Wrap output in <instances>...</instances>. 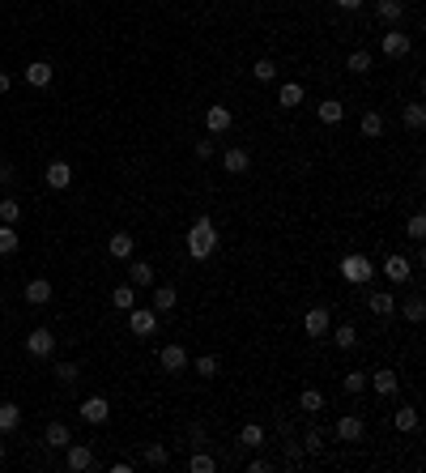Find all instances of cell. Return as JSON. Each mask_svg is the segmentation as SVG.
Masks as SVG:
<instances>
[{
	"label": "cell",
	"instance_id": "7dc6e473",
	"mask_svg": "<svg viewBox=\"0 0 426 473\" xmlns=\"http://www.w3.org/2000/svg\"><path fill=\"white\" fill-rule=\"evenodd\" d=\"M13 184V162H0V188Z\"/></svg>",
	"mask_w": 426,
	"mask_h": 473
},
{
	"label": "cell",
	"instance_id": "4dcf8cb0",
	"mask_svg": "<svg viewBox=\"0 0 426 473\" xmlns=\"http://www.w3.org/2000/svg\"><path fill=\"white\" fill-rule=\"evenodd\" d=\"M375 13H380L384 21H400V17H405V0H380Z\"/></svg>",
	"mask_w": 426,
	"mask_h": 473
},
{
	"label": "cell",
	"instance_id": "9a60e30c",
	"mask_svg": "<svg viewBox=\"0 0 426 473\" xmlns=\"http://www.w3.org/2000/svg\"><path fill=\"white\" fill-rule=\"evenodd\" d=\"M133 247H137V239H133L128 231H115V235L107 239V252H111L115 260H128V256H133Z\"/></svg>",
	"mask_w": 426,
	"mask_h": 473
},
{
	"label": "cell",
	"instance_id": "d6986e66",
	"mask_svg": "<svg viewBox=\"0 0 426 473\" xmlns=\"http://www.w3.org/2000/svg\"><path fill=\"white\" fill-rule=\"evenodd\" d=\"M43 439H47V447H68V443H72V431H68V422H47Z\"/></svg>",
	"mask_w": 426,
	"mask_h": 473
},
{
	"label": "cell",
	"instance_id": "7a4b0ae2",
	"mask_svg": "<svg viewBox=\"0 0 426 473\" xmlns=\"http://www.w3.org/2000/svg\"><path fill=\"white\" fill-rule=\"evenodd\" d=\"M341 278L349 282V286H367L371 278H375V264H371V256H362V252H349V256H341Z\"/></svg>",
	"mask_w": 426,
	"mask_h": 473
},
{
	"label": "cell",
	"instance_id": "cb8c5ba5",
	"mask_svg": "<svg viewBox=\"0 0 426 473\" xmlns=\"http://www.w3.org/2000/svg\"><path fill=\"white\" fill-rule=\"evenodd\" d=\"M17 422H21V409H17L13 401H0V435L17 431Z\"/></svg>",
	"mask_w": 426,
	"mask_h": 473
},
{
	"label": "cell",
	"instance_id": "52a82bcc",
	"mask_svg": "<svg viewBox=\"0 0 426 473\" xmlns=\"http://www.w3.org/2000/svg\"><path fill=\"white\" fill-rule=\"evenodd\" d=\"M81 418L90 422V427L107 422L111 418V401H107V396H86V401H81Z\"/></svg>",
	"mask_w": 426,
	"mask_h": 473
},
{
	"label": "cell",
	"instance_id": "ac0fdd59",
	"mask_svg": "<svg viewBox=\"0 0 426 473\" xmlns=\"http://www.w3.org/2000/svg\"><path fill=\"white\" fill-rule=\"evenodd\" d=\"M367 307H371V316H380V320H388V316L396 311V298H392L388 290H375V294L367 298Z\"/></svg>",
	"mask_w": 426,
	"mask_h": 473
},
{
	"label": "cell",
	"instance_id": "7c38bea8",
	"mask_svg": "<svg viewBox=\"0 0 426 473\" xmlns=\"http://www.w3.org/2000/svg\"><path fill=\"white\" fill-rule=\"evenodd\" d=\"M43 180H47V188H56V192H60V188H68V184H72V166L56 158V162H47V171H43Z\"/></svg>",
	"mask_w": 426,
	"mask_h": 473
},
{
	"label": "cell",
	"instance_id": "44dd1931",
	"mask_svg": "<svg viewBox=\"0 0 426 473\" xmlns=\"http://www.w3.org/2000/svg\"><path fill=\"white\" fill-rule=\"evenodd\" d=\"M367 380H371V388L380 392V396H392V392H396V371H388V367H380V371L367 376Z\"/></svg>",
	"mask_w": 426,
	"mask_h": 473
},
{
	"label": "cell",
	"instance_id": "2e32d148",
	"mask_svg": "<svg viewBox=\"0 0 426 473\" xmlns=\"http://www.w3.org/2000/svg\"><path fill=\"white\" fill-rule=\"evenodd\" d=\"M231 119H235V115H231V107H222V103H217V107H209V111H205V128L217 137V133H226V128H231Z\"/></svg>",
	"mask_w": 426,
	"mask_h": 473
},
{
	"label": "cell",
	"instance_id": "e575fe53",
	"mask_svg": "<svg viewBox=\"0 0 426 473\" xmlns=\"http://www.w3.org/2000/svg\"><path fill=\"white\" fill-rule=\"evenodd\" d=\"M17 231L9 226V222H0V256H9V252H17Z\"/></svg>",
	"mask_w": 426,
	"mask_h": 473
},
{
	"label": "cell",
	"instance_id": "ab89813d",
	"mask_svg": "<svg viewBox=\"0 0 426 473\" xmlns=\"http://www.w3.org/2000/svg\"><path fill=\"white\" fill-rule=\"evenodd\" d=\"M341 384H345V392H349V396H358V392L367 388V371H349V376H345Z\"/></svg>",
	"mask_w": 426,
	"mask_h": 473
},
{
	"label": "cell",
	"instance_id": "3957f363",
	"mask_svg": "<svg viewBox=\"0 0 426 473\" xmlns=\"http://www.w3.org/2000/svg\"><path fill=\"white\" fill-rule=\"evenodd\" d=\"M128 329H133L137 337H154L158 311H154V307H128Z\"/></svg>",
	"mask_w": 426,
	"mask_h": 473
},
{
	"label": "cell",
	"instance_id": "f1b7e54d",
	"mask_svg": "<svg viewBox=\"0 0 426 473\" xmlns=\"http://www.w3.org/2000/svg\"><path fill=\"white\" fill-rule=\"evenodd\" d=\"M239 443L243 447H264V427L260 422H247V427L239 431Z\"/></svg>",
	"mask_w": 426,
	"mask_h": 473
},
{
	"label": "cell",
	"instance_id": "4fadbf2b",
	"mask_svg": "<svg viewBox=\"0 0 426 473\" xmlns=\"http://www.w3.org/2000/svg\"><path fill=\"white\" fill-rule=\"evenodd\" d=\"M52 77H56V68L47 64V60H35V64H26V86L43 90V86H52Z\"/></svg>",
	"mask_w": 426,
	"mask_h": 473
},
{
	"label": "cell",
	"instance_id": "9c48e42d",
	"mask_svg": "<svg viewBox=\"0 0 426 473\" xmlns=\"http://www.w3.org/2000/svg\"><path fill=\"white\" fill-rule=\"evenodd\" d=\"M158 367L162 371H171V376H175V371H184L188 367V350H184V345H162V354H158Z\"/></svg>",
	"mask_w": 426,
	"mask_h": 473
},
{
	"label": "cell",
	"instance_id": "b9f144b4",
	"mask_svg": "<svg viewBox=\"0 0 426 473\" xmlns=\"http://www.w3.org/2000/svg\"><path fill=\"white\" fill-rule=\"evenodd\" d=\"M166 461H171V452H166L162 443H149L145 447V465H166Z\"/></svg>",
	"mask_w": 426,
	"mask_h": 473
},
{
	"label": "cell",
	"instance_id": "836d02e7",
	"mask_svg": "<svg viewBox=\"0 0 426 473\" xmlns=\"http://www.w3.org/2000/svg\"><path fill=\"white\" fill-rule=\"evenodd\" d=\"M345 68H349V73H358V77H367V73L375 68V64H371V52H349Z\"/></svg>",
	"mask_w": 426,
	"mask_h": 473
},
{
	"label": "cell",
	"instance_id": "74e56055",
	"mask_svg": "<svg viewBox=\"0 0 426 473\" xmlns=\"http://www.w3.org/2000/svg\"><path fill=\"white\" fill-rule=\"evenodd\" d=\"M320 119H324V124H341V119H345V107L329 98V103H320Z\"/></svg>",
	"mask_w": 426,
	"mask_h": 473
},
{
	"label": "cell",
	"instance_id": "30bf717a",
	"mask_svg": "<svg viewBox=\"0 0 426 473\" xmlns=\"http://www.w3.org/2000/svg\"><path fill=\"white\" fill-rule=\"evenodd\" d=\"M52 294L56 290H52V282H47V278H30L26 282V303L30 307H47V303H52Z\"/></svg>",
	"mask_w": 426,
	"mask_h": 473
},
{
	"label": "cell",
	"instance_id": "c3c4849f",
	"mask_svg": "<svg viewBox=\"0 0 426 473\" xmlns=\"http://www.w3.org/2000/svg\"><path fill=\"white\" fill-rule=\"evenodd\" d=\"M337 9H345V13H354V9H362V0H333Z\"/></svg>",
	"mask_w": 426,
	"mask_h": 473
},
{
	"label": "cell",
	"instance_id": "8d00e7d4",
	"mask_svg": "<svg viewBox=\"0 0 426 473\" xmlns=\"http://www.w3.org/2000/svg\"><path fill=\"white\" fill-rule=\"evenodd\" d=\"M17 218H21V201H13V196H5V201H0V222H9V226H17Z\"/></svg>",
	"mask_w": 426,
	"mask_h": 473
},
{
	"label": "cell",
	"instance_id": "f35d334b",
	"mask_svg": "<svg viewBox=\"0 0 426 473\" xmlns=\"http://www.w3.org/2000/svg\"><path fill=\"white\" fill-rule=\"evenodd\" d=\"M196 376H200V380H213V376H217V358H213V354H200V358H196Z\"/></svg>",
	"mask_w": 426,
	"mask_h": 473
},
{
	"label": "cell",
	"instance_id": "bcb514c9",
	"mask_svg": "<svg viewBox=\"0 0 426 473\" xmlns=\"http://www.w3.org/2000/svg\"><path fill=\"white\" fill-rule=\"evenodd\" d=\"M303 447H307V452H320V447H324V435H320V431H307V435H303Z\"/></svg>",
	"mask_w": 426,
	"mask_h": 473
},
{
	"label": "cell",
	"instance_id": "d590c367",
	"mask_svg": "<svg viewBox=\"0 0 426 473\" xmlns=\"http://www.w3.org/2000/svg\"><path fill=\"white\" fill-rule=\"evenodd\" d=\"M252 77H256V81H278V64H273L269 56L256 60V64H252Z\"/></svg>",
	"mask_w": 426,
	"mask_h": 473
},
{
	"label": "cell",
	"instance_id": "60d3db41",
	"mask_svg": "<svg viewBox=\"0 0 426 473\" xmlns=\"http://www.w3.org/2000/svg\"><path fill=\"white\" fill-rule=\"evenodd\" d=\"M188 469H192V473H213V469H217V461H213V456H205V452H196V456L188 461Z\"/></svg>",
	"mask_w": 426,
	"mask_h": 473
},
{
	"label": "cell",
	"instance_id": "ba28073f",
	"mask_svg": "<svg viewBox=\"0 0 426 473\" xmlns=\"http://www.w3.org/2000/svg\"><path fill=\"white\" fill-rule=\"evenodd\" d=\"M64 465H68L72 473H86V469H94V447H86V443H68Z\"/></svg>",
	"mask_w": 426,
	"mask_h": 473
},
{
	"label": "cell",
	"instance_id": "5b68a950",
	"mask_svg": "<svg viewBox=\"0 0 426 473\" xmlns=\"http://www.w3.org/2000/svg\"><path fill=\"white\" fill-rule=\"evenodd\" d=\"M52 350H56V333H52V329H30V333H26V354L47 358Z\"/></svg>",
	"mask_w": 426,
	"mask_h": 473
},
{
	"label": "cell",
	"instance_id": "8fae6325",
	"mask_svg": "<svg viewBox=\"0 0 426 473\" xmlns=\"http://www.w3.org/2000/svg\"><path fill=\"white\" fill-rule=\"evenodd\" d=\"M384 278H388L392 286H405V282L414 278V269H409L405 256H388V260H384Z\"/></svg>",
	"mask_w": 426,
	"mask_h": 473
},
{
	"label": "cell",
	"instance_id": "681fc988",
	"mask_svg": "<svg viewBox=\"0 0 426 473\" xmlns=\"http://www.w3.org/2000/svg\"><path fill=\"white\" fill-rule=\"evenodd\" d=\"M13 90V77H9V73H0V94H9Z\"/></svg>",
	"mask_w": 426,
	"mask_h": 473
},
{
	"label": "cell",
	"instance_id": "7bdbcfd3",
	"mask_svg": "<svg viewBox=\"0 0 426 473\" xmlns=\"http://www.w3.org/2000/svg\"><path fill=\"white\" fill-rule=\"evenodd\" d=\"M77 376H81L77 363H60V367H56V380H60V384H77Z\"/></svg>",
	"mask_w": 426,
	"mask_h": 473
},
{
	"label": "cell",
	"instance_id": "f546056e",
	"mask_svg": "<svg viewBox=\"0 0 426 473\" xmlns=\"http://www.w3.org/2000/svg\"><path fill=\"white\" fill-rule=\"evenodd\" d=\"M358 128H362V137H380V133H384V115H380V111H362Z\"/></svg>",
	"mask_w": 426,
	"mask_h": 473
},
{
	"label": "cell",
	"instance_id": "277c9868",
	"mask_svg": "<svg viewBox=\"0 0 426 473\" xmlns=\"http://www.w3.org/2000/svg\"><path fill=\"white\" fill-rule=\"evenodd\" d=\"M333 329V316H329V307H311L307 316H303V333L311 337V341H320L324 333Z\"/></svg>",
	"mask_w": 426,
	"mask_h": 473
},
{
	"label": "cell",
	"instance_id": "1f68e13d",
	"mask_svg": "<svg viewBox=\"0 0 426 473\" xmlns=\"http://www.w3.org/2000/svg\"><path fill=\"white\" fill-rule=\"evenodd\" d=\"M128 278H133V286H154V264H145V260H133Z\"/></svg>",
	"mask_w": 426,
	"mask_h": 473
},
{
	"label": "cell",
	"instance_id": "83f0119b",
	"mask_svg": "<svg viewBox=\"0 0 426 473\" xmlns=\"http://www.w3.org/2000/svg\"><path fill=\"white\" fill-rule=\"evenodd\" d=\"M298 409L320 414V409H324V392H320V388H303V392H298Z\"/></svg>",
	"mask_w": 426,
	"mask_h": 473
},
{
	"label": "cell",
	"instance_id": "7402d4cb",
	"mask_svg": "<svg viewBox=\"0 0 426 473\" xmlns=\"http://www.w3.org/2000/svg\"><path fill=\"white\" fill-rule=\"evenodd\" d=\"M111 307H119V311H128V307H137V286H133V282H124V286H115V290H111Z\"/></svg>",
	"mask_w": 426,
	"mask_h": 473
},
{
	"label": "cell",
	"instance_id": "ffe728a7",
	"mask_svg": "<svg viewBox=\"0 0 426 473\" xmlns=\"http://www.w3.org/2000/svg\"><path fill=\"white\" fill-rule=\"evenodd\" d=\"M175 303H180V290H175V286H154V311L158 316L175 311Z\"/></svg>",
	"mask_w": 426,
	"mask_h": 473
},
{
	"label": "cell",
	"instance_id": "484cf974",
	"mask_svg": "<svg viewBox=\"0 0 426 473\" xmlns=\"http://www.w3.org/2000/svg\"><path fill=\"white\" fill-rule=\"evenodd\" d=\"M392 427H396V431H418V409H414V405H400V409L392 414Z\"/></svg>",
	"mask_w": 426,
	"mask_h": 473
},
{
	"label": "cell",
	"instance_id": "5bb4252c",
	"mask_svg": "<svg viewBox=\"0 0 426 473\" xmlns=\"http://www.w3.org/2000/svg\"><path fill=\"white\" fill-rule=\"evenodd\" d=\"M222 166L231 171V175H247V166H252V154H247V149H226V154H222Z\"/></svg>",
	"mask_w": 426,
	"mask_h": 473
},
{
	"label": "cell",
	"instance_id": "d4e9b609",
	"mask_svg": "<svg viewBox=\"0 0 426 473\" xmlns=\"http://www.w3.org/2000/svg\"><path fill=\"white\" fill-rule=\"evenodd\" d=\"M400 311H405V320L422 325V320H426V298H422V294H409L405 303H400Z\"/></svg>",
	"mask_w": 426,
	"mask_h": 473
},
{
	"label": "cell",
	"instance_id": "ee69618b",
	"mask_svg": "<svg viewBox=\"0 0 426 473\" xmlns=\"http://www.w3.org/2000/svg\"><path fill=\"white\" fill-rule=\"evenodd\" d=\"M405 235H409V239H418V243L426 239V218H422V213H414V218H409V226H405Z\"/></svg>",
	"mask_w": 426,
	"mask_h": 473
},
{
	"label": "cell",
	"instance_id": "6da1fadb",
	"mask_svg": "<svg viewBox=\"0 0 426 473\" xmlns=\"http://www.w3.org/2000/svg\"><path fill=\"white\" fill-rule=\"evenodd\" d=\"M217 252V226L209 213H196V222L188 226V256L192 260H209Z\"/></svg>",
	"mask_w": 426,
	"mask_h": 473
},
{
	"label": "cell",
	"instance_id": "8992f818",
	"mask_svg": "<svg viewBox=\"0 0 426 473\" xmlns=\"http://www.w3.org/2000/svg\"><path fill=\"white\" fill-rule=\"evenodd\" d=\"M333 435H337L341 443H358V439L367 435V427H362V418H358V414H345V418H337Z\"/></svg>",
	"mask_w": 426,
	"mask_h": 473
},
{
	"label": "cell",
	"instance_id": "d6a6232c",
	"mask_svg": "<svg viewBox=\"0 0 426 473\" xmlns=\"http://www.w3.org/2000/svg\"><path fill=\"white\" fill-rule=\"evenodd\" d=\"M333 341H337V350H354V345H358V329L354 325H337Z\"/></svg>",
	"mask_w": 426,
	"mask_h": 473
},
{
	"label": "cell",
	"instance_id": "4316f807",
	"mask_svg": "<svg viewBox=\"0 0 426 473\" xmlns=\"http://www.w3.org/2000/svg\"><path fill=\"white\" fill-rule=\"evenodd\" d=\"M400 119H405V128H409V133H422V124H426V107H422V103H409L405 111H400Z\"/></svg>",
	"mask_w": 426,
	"mask_h": 473
},
{
	"label": "cell",
	"instance_id": "e0dca14e",
	"mask_svg": "<svg viewBox=\"0 0 426 473\" xmlns=\"http://www.w3.org/2000/svg\"><path fill=\"white\" fill-rule=\"evenodd\" d=\"M380 47H384V56H392V60H396V56H405L409 47H414V39H409V35H400V30H388Z\"/></svg>",
	"mask_w": 426,
	"mask_h": 473
},
{
	"label": "cell",
	"instance_id": "f907efd6",
	"mask_svg": "<svg viewBox=\"0 0 426 473\" xmlns=\"http://www.w3.org/2000/svg\"><path fill=\"white\" fill-rule=\"evenodd\" d=\"M9 461V452H5V443H0V465H5Z\"/></svg>",
	"mask_w": 426,
	"mask_h": 473
},
{
	"label": "cell",
	"instance_id": "603a6c76",
	"mask_svg": "<svg viewBox=\"0 0 426 473\" xmlns=\"http://www.w3.org/2000/svg\"><path fill=\"white\" fill-rule=\"evenodd\" d=\"M298 103H303V86H298V81H282V90H278V107H298Z\"/></svg>",
	"mask_w": 426,
	"mask_h": 473
},
{
	"label": "cell",
	"instance_id": "f6af8a7d",
	"mask_svg": "<svg viewBox=\"0 0 426 473\" xmlns=\"http://www.w3.org/2000/svg\"><path fill=\"white\" fill-rule=\"evenodd\" d=\"M196 158H200V162L213 158V137H200V141H196Z\"/></svg>",
	"mask_w": 426,
	"mask_h": 473
}]
</instances>
